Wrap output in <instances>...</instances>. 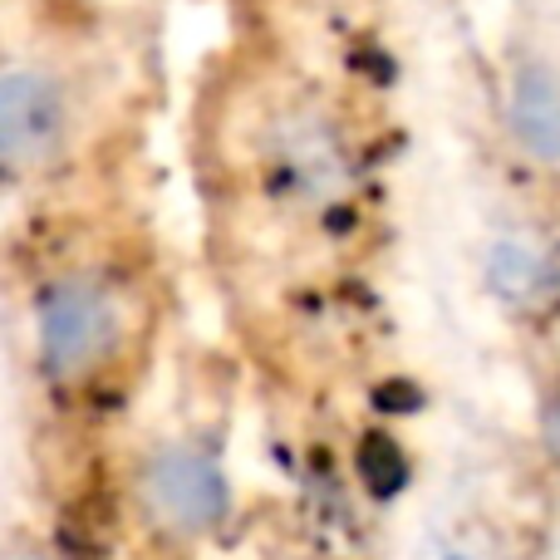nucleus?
<instances>
[{
	"instance_id": "1",
	"label": "nucleus",
	"mask_w": 560,
	"mask_h": 560,
	"mask_svg": "<svg viewBox=\"0 0 560 560\" xmlns=\"http://www.w3.org/2000/svg\"><path fill=\"white\" fill-rule=\"evenodd\" d=\"M133 349V290L98 256L45 266L25 290V354L49 398H89Z\"/></svg>"
},
{
	"instance_id": "2",
	"label": "nucleus",
	"mask_w": 560,
	"mask_h": 560,
	"mask_svg": "<svg viewBox=\"0 0 560 560\" xmlns=\"http://www.w3.org/2000/svg\"><path fill=\"white\" fill-rule=\"evenodd\" d=\"M89 138V84L55 49L0 55V192L55 183Z\"/></svg>"
},
{
	"instance_id": "3",
	"label": "nucleus",
	"mask_w": 560,
	"mask_h": 560,
	"mask_svg": "<svg viewBox=\"0 0 560 560\" xmlns=\"http://www.w3.org/2000/svg\"><path fill=\"white\" fill-rule=\"evenodd\" d=\"M128 506L138 526L167 546H192L212 536L232 512L226 472L207 447L197 443H158L128 472Z\"/></svg>"
},
{
	"instance_id": "4",
	"label": "nucleus",
	"mask_w": 560,
	"mask_h": 560,
	"mask_svg": "<svg viewBox=\"0 0 560 560\" xmlns=\"http://www.w3.org/2000/svg\"><path fill=\"white\" fill-rule=\"evenodd\" d=\"M502 133L516 163L560 177V59L546 49H516L502 74Z\"/></svg>"
},
{
	"instance_id": "5",
	"label": "nucleus",
	"mask_w": 560,
	"mask_h": 560,
	"mask_svg": "<svg viewBox=\"0 0 560 560\" xmlns=\"http://www.w3.org/2000/svg\"><path fill=\"white\" fill-rule=\"evenodd\" d=\"M546 443L560 457V394H551V404H546Z\"/></svg>"
},
{
	"instance_id": "6",
	"label": "nucleus",
	"mask_w": 560,
	"mask_h": 560,
	"mask_svg": "<svg viewBox=\"0 0 560 560\" xmlns=\"http://www.w3.org/2000/svg\"><path fill=\"white\" fill-rule=\"evenodd\" d=\"M5 560H59V556H49V551H20V556H5Z\"/></svg>"
}]
</instances>
